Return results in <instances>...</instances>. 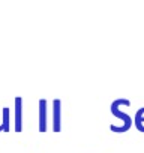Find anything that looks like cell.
<instances>
[{"label": "cell", "mask_w": 144, "mask_h": 153, "mask_svg": "<svg viewBox=\"0 0 144 153\" xmlns=\"http://www.w3.org/2000/svg\"><path fill=\"white\" fill-rule=\"evenodd\" d=\"M15 132H21L23 129V98H15Z\"/></svg>", "instance_id": "4"}, {"label": "cell", "mask_w": 144, "mask_h": 153, "mask_svg": "<svg viewBox=\"0 0 144 153\" xmlns=\"http://www.w3.org/2000/svg\"><path fill=\"white\" fill-rule=\"evenodd\" d=\"M3 132L11 131V120H9V107H3V120H2Z\"/></svg>", "instance_id": "6"}, {"label": "cell", "mask_w": 144, "mask_h": 153, "mask_svg": "<svg viewBox=\"0 0 144 153\" xmlns=\"http://www.w3.org/2000/svg\"><path fill=\"white\" fill-rule=\"evenodd\" d=\"M125 104H131V101L126 99V98H119V99H116V101L111 104V113H113V116H116L117 119L122 120V125H120V126H116V125H111V126H110L113 132L122 134V132H126V131L132 126V119H131V116L120 110V107L125 105Z\"/></svg>", "instance_id": "1"}, {"label": "cell", "mask_w": 144, "mask_h": 153, "mask_svg": "<svg viewBox=\"0 0 144 153\" xmlns=\"http://www.w3.org/2000/svg\"><path fill=\"white\" fill-rule=\"evenodd\" d=\"M47 111H48V102H47V99H41L39 101V131L41 132H45L48 129Z\"/></svg>", "instance_id": "3"}, {"label": "cell", "mask_w": 144, "mask_h": 153, "mask_svg": "<svg viewBox=\"0 0 144 153\" xmlns=\"http://www.w3.org/2000/svg\"><path fill=\"white\" fill-rule=\"evenodd\" d=\"M134 123H135V128H137L140 132H144V107L138 108V111L135 113Z\"/></svg>", "instance_id": "5"}, {"label": "cell", "mask_w": 144, "mask_h": 153, "mask_svg": "<svg viewBox=\"0 0 144 153\" xmlns=\"http://www.w3.org/2000/svg\"><path fill=\"white\" fill-rule=\"evenodd\" d=\"M0 132H2V129H0Z\"/></svg>", "instance_id": "7"}, {"label": "cell", "mask_w": 144, "mask_h": 153, "mask_svg": "<svg viewBox=\"0 0 144 153\" xmlns=\"http://www.w3.org/2000/svg\"><path fill=\"white\" fill-rule=\"evenodd\" d=\"M53 131H62V101L59 98L53 101Z\"/></svg>", "instance_id": "2"}]
</instances>
